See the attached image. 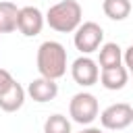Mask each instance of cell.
Returning a JSON list of instances; mask_svg holds the SVG:
<instances>
[{
	"label": "cell",
	"instance_id": "obj_11",
	"mask_svg": "<svg viewBox=\"0 0 133 133\" xmlns=\"http://www.w3.org/2000/svg\"><path fill=\"white\" fill-rule=\"evenodd\" d=\"M123 64V48L114 42H106L100 46V71L102 69H112Z\"/></svg>",
	"mask_w": 133,
	"mask_h": 133
},
{
	"label": "cell",
	"instance_id": "obj_8",
	"mask_svg": "<svg viewBox=\"0 0 133 133\" xmlns=\"http://www.w3.org/2000/svg\"><path fill=\"white\" fill-rule=\"evenodd\" d=\"M25 94H29V98H31L33 102L44 104V102H50V100H54V98L58 96V85H56V81H52V79L37 77V79H33V81H29Z\"/></svg>",
	"mask_w": 133,
	"mask_h": 133
},
{
	"label": "cell",
	"instance_id": "obj_9",
	"mask_svg": "<svg viewBox=\"0 0 133 133\" xmlns=\"http://www.w3.org/2000/svg\"><path fill=\"white\" fill-rule=\"evenodd\" d=\"M100 83L110 89V91H116V89H123L129 81V71L121 64V66H112V69H102L100 71Z\"/></svg>",
	"mask_w": 133,
	"mask_h": 133
},
{
	"label": "cell",
	"instance_id": "obj_10",
	"mask_svg": "<svg viewBox=\"0 0 133 133\" xmlns=\"http://www.w3.org/2000/svg\"><path fill=\"white\" fill-rule=\"evenodd\" d=\"M23 104H25V89L21 83L12 81V85L4 94H0V108L4 112H17Z\"/></svg>",
	"mask_w": 133,
	"mask_h": 133
},
{
	"label": "cell",
	"instance_id": "obj_6",
	"mask_svg": "<svg viewBox=\"0 0 133 133\" xmlns=\"http://www.w3.org/2000/svg\"><path fill=\"white\" fill-rule=\"evenodd\" d=\"M17 29L25 35V37H35L42 33L44 29V15L37 6H23L19 8V17H17Z\"/></svg>",
	"mask_w": 133,
	"mask_h": 133
},
{
	"label": "cell",
	"instance_id": "obj_14",
	"mask_svg": "<svg viewBox=\"0 0 133 133\" xmlns=\"http://www.w3.org/2000/svg\"><path fill=\"white\" fill-rule=\"evenodd\" d=\"M44 133H71V121L64 114H52L44 123Z\"/></svg>",
	"mask_w": 133,
	"mask_h": 133
},
{
	"label": "cell",
	"instance_id": "obj_15",
	"mask_svg": "<svg viewBox=\"0 0 133 133\" xmlns=\"http://www.w3.org/2000/svg\"><path fill=\"white\" fill-rule=\"evenodd\" d=\"M12 81H15L12 75H10L6 69H0V94H4V91L12 85Z\"/></svg>",
	"mask_w": 133,
	"mask_h": 133
},
{
	"label": "cell",
	"instance_id": "obj_7",
	"mask_svg": "<svg viewBox=\"0 0 133 133\" xmlns=\"http://www.w3.org/2000/svg\"><path fill=\"white\" fill-rule=\"evenodd\" d=\"M71 77L77 85L81 87H89L94 83H98L100 77V69L96 64V60H91L89 56H79L73 64H71Z\"/></svg>",
	"mask_w": 133,
	"mask_h": 133
},
{
	"label": "cell",
	"instance_id": "obj_16",
	"mask_svg": "<svg viewBox=\"0 0 133 133\" xmlns=\"http://www.w3.org/2000/svg\"><path fill=\"white\" fill-rule=\"evenodd\" d=\"M123 52H125V56H123V60H125V64H123V66H125L127 71H131V69H133V46H129V48H125Z\"/></svg>",
	"mask_w": 133,
	"mask_h": 133
},
{
	"label": "cell",
	"instance_id": "obj_1",
	"mask_svg": "<svg viewBox=\"0 0 133 133\" xmlns=\"http://www.w3.org/2000/svg\"><path fill=\"white\" fill-rule=\"evenodd\" d=\"M44 21L58 33H71L83 23V8L77 0H60L48 8Z\"/></svg>",
	"mask_w": 133,
	"mask_h": 133
},
{
	"label": "cell",
	"instance_id": "obj_17",
	"mask_svg": "<svg viewBox=\"0 0 133 133\" xmlns=\"http://www.w3.org/2000/svg\"><path fill=\"white\" fill-rule=\"evenodd\" d=\"M79 133H104L100 127H85V129H81Z\"/></svg>",
	"mask_w": 133,
	"mask_h": 133
},
{
	"label": "cell",
	"instance_id": "obj_13",
	"mask_svg": "<svg viewBox=\"0 0 133 133\" xmlns=\"http://www.w3.org/2000/svg\"><path fill=\"white\" fill-rule=\"evenodd\" d=\"M17 17H19V8L15 2L2 0L0 2V31L2 33H10L17 29Z\"/></svg>",
	"mask_w": 133,
	"mask_h": 133
},
{
	"label": "cell",
	"instance_id": "obj_2",
	"mask_svg": "<svg viewBox=\"0 0 133 133\" xmlns=\"http://www.w3.org/2000/svg\"><path fill=\"white\" fill-rule=\"evenodd\" d=\"M37 71L39 77L46 79H60L66 73V50L60 42L48 39L44 44H39L37 48Z\"/></svg>",
	"mask_w": 133,
	"mask_h": 133
},
{
	"label": "cell",
	"instance_id": "obj_3",
	"mask_svg": "<svg viewBox=\"0 0 133 133\" xmlns=\"http://www.w3.org/2000/svg\"><path fill=\"white\" fill-rule=\"evenodd\" d=\"M69 114L75 123L79 125H89L98 118L100 114V106H98V100L94 94L89 91H79L71 98L69 102Z\"/></svg>",
	"mask_w": 133,
	"mask_h": 133
},
{
	"label": "cell",
	"instance_id": "obj_18",
	"mask_svg": "<svg viewBox=\"0 0 133 133\" xmlns=\"http://www.w3.org/2000/svg\"><path fill=\"white\" fill-rule=\"evenodd\" d=\"M0 33H2V31H0Z\"/></svg>",
	"mask_w": 133,
	"mask_h": 133
},
{
	"label": "cell",
	"instance_id": "obj_4",
	"mask_svg": "<svg viewBox=\"0 0 133 133\" xmlns=\"http://www.w3.org/2000/svg\"><path fill=\"white\" fill-rule=\"evenodd\" d=\"M73 42H75V48L79 52L91 54V52H96L102 46V42H104V29L96 21H85V23H81L75 29Z\"/></svg>",
	"mask_w": 133,
	"mask_h": 133
},
{
	"label": "cell",
	"instance_id": "obj_5",
	"mask_svg": "<svg viewBox=\"0 0 133 133\" xmlns=\"http://www.w3.org/2000/svg\"><path fill=\"white\" fill-rule=\"evenodd\" d=\"M100 123H102L104 129H110V131L127 129L133 123V106L129 102L110 104L108 108H104L100 112Z\"/></svg>",
	"mask_w": 133,
	"mask_h": 133
},
{
	"label": "cell",
	"instance_id": "obj_12",
	"mask_svg": "<svg viewBox=\"0 0 133 133\" xmlns=\"http://www.w3.org/2000/svg\"><path fill=\"white\" fill-rule=\"evenodd\" d=\"M102 10L112 21H125L131 15V0H104Z\"/></svg>",
	"mask_w": 133,
	"mask_h": 133
}]
</instances>
